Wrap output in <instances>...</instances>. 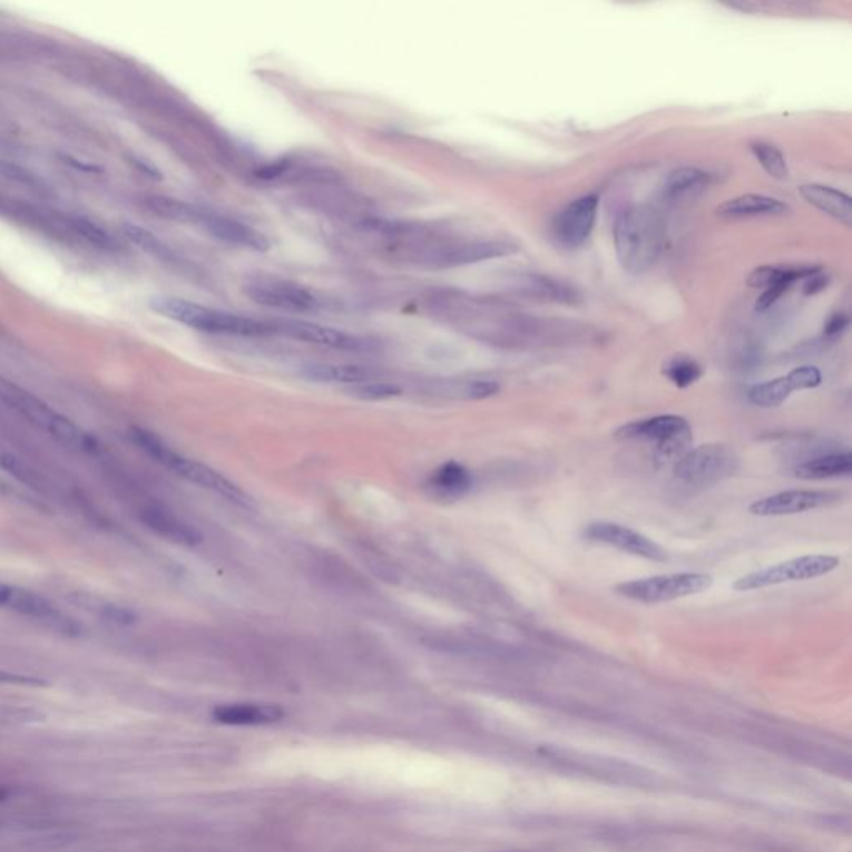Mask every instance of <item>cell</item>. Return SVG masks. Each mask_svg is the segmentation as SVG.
Segmentation results:
<instances>
[{"label": "cell", "instance_id": "obj_1", "mask_svg": "<svg viewBox=\"0 0 852 852\" xmlns=\"http://www.w3.org/2000/svg\"><path fill=\"white\" fill-rule=\"evenodd\" d=\"M613 235L621 267L628 274L643 275L662 258L666 242L665 221L652 205H631L616 218Z\"/></svg>", "mask_w": 852, "mask_h": 852}, {"label": "cell", "instance_id": "obj_2", "mask_svg": "<svg viewBox=\"0 0 852 852\" xmlns=\"http://www.w3.org/2000/svg\"><path fill=\"white\" fill-rule=\"evenodd\" d=\"M151 310L158 315L167 316L182 325L190 326L198 332L214 335L232 336H267L275 335L274 322H262L251 316L237 315L225 310L198 305L177 296H155L150 302Z\"/></svg>", "mask_w": 852, "mask_h": 852}, {"label": "cell", "instance_id": "obj_3", "mask_svg": "<svg viewBox=\"0 0 852 852\" xmlns=\"http://www.w3.org/2000/svg\"><path fill=\"white\" fill-rule=\"evenodd\" d=\"M130 438L148 457L154 458L161 467L168 468V470L174 471L175 474L184 478V480L205 488V490L214 491V493L221 494V497L227 498L228 501L241 505V507H248V503H251L245 491L241 490L237 484L232 483L224 474L218 473L217 470L208 467V464L177 453L160 437L151 433V431L144 430V428H133L130 430Z\"/></svg>", "mask_w": 852, "mask_h": 852}, {"label": "cell", "instance_id": "obj_4", "mask_svg": "<svg viewBox=\"0 0 852 852\" xmlns=\"http://www.w3.org/2000/svg\"><path fill=\"white\" fill-rule=\"evenodd\" d=\"M0 400L13 412L19 413L23 420L32 423L39 430L46 431L50 437L56 438L63 447L70 450L84 451V453H94L97 450L96 438L90 437L87 431L76 425L72 420L56 412L52 407L47 405L42 400L37 399L32 393L23 390L17 383L0 376Z\"/></svg>", "mask_w": 852, "mask_h": 852}, {"label": "cell", "instance_id": "obj_5", "mask_svg": "<svg viewBox=\"0 0 852 852\" xmlns=\"http://www.w3.org/2000/svg\"><path fill=\"white\" fill-rule=\"evenodd\" d=\"M740 458L726 444H702L683 454L675 467V480L693 491L705 490L736 474Z\"/></svg>", "mask_w": 852, "mask_h": 852}, {"label": "cell", "instance_id": "obj_6", "mask_svg": "<svg viewBox=\"0 0 852 852\" xmlns=\"http://www.w3.org/2000/svg\"><path fill=\"white\" fill-rule=\"evenodd\" d=\"M616 438L649 441L659 460L678 461L692 447L693 431L688 420L683 417L659 415L619 428Z\"/></svg>", "mask_w": 852, "mask_h": 852}, {"label": "cell", "instance_id": "obj_7", "mask_svg": "<svg viewBox=\"0 0 852 852\" xmlns=\"http://www.w3.org/2000/svg\"><path fill=\"white\" fill-rule=\"evenodd\" d=\"M713 586V576L706 572H675V575L649 576L619 582L615 591L633 601L656 605L675 601L708 591Z\"/></svg>", "mask_w": 852, "mask_h": 852}, {"label": "cell", "instance_id": "obj_8", "mask_svg": "<svg viewBox=\"0 0 852 852\" xmlns=\"http://www.w3.org/2000/svg\"><path fill=\"white\" fill-rule=\"evenodd\" d=\"M840 558L833 555H807V557L793 558V560L741 576L734 581L733 588L736 591L746 593L784 585V582L807 581V579L830 575L834 569L840 568Z\"/></svg>", "mask_w": 852, "mask_h": 852}, {"label": "cell", "instance_id": "obj_9", "mask_svg": "<svg viewBox=\"0 0 852 852\" xmlns=\"http://www.w3.org/2000/svg\"><path fill=\"white\" fill-rule=\"evenodd\" d=\"M245 295L258 305L286 313H313L322 309L319 295L305 286L278 278H255L244 288Z\"/></svg>", "mask_w": 852, "mask_h": 852}, {"label": "cell", "instance_id": "obj_10", "mask_svg": "<svg viewBox=\"0 0 852 852\" xmlns=\"http://www.w3.org/2000/svg\"><path fill=\"white\" fill-rule=\"evenodd\" d=\"M0 608L26 616V618L36 619L49 628L66 633V635L79 631L76 621L63 615L49 599L29 591V589L7 585L2 581H0Z\"/></svg>", "mask_w": 852, "mask_h": 852}, {"label": "cell", "instance_id": "obj_11", "mask_svg": "<svg viewBox=\"0 0 852 852\" xmlns=\"http://www.w3.org/2000/svg\"><path fill=\"white\" fill-rule=\"evenodd\" d=\"M503 285L511 295L530 302L555 305H578L581 302V293L576 286L538 272H513L503 278Z\"/></svg>", "mask_w": 852, "mask_h": 852}, {"label": "cell", "instance_id": "obj_12", "mask_svg": "<svg viewBox=\"0 0 852 852\" xmlns=\"http://www.w3.org/2000/svg\"><path fill=\"white\" fill-rule=\"evenodd\" d=\"M582 537L593 543L608 545L616 550L625 551L633 557L645 558L649 561H668V554L652 538L625 525L611 521H595L582 530Z\"/></svg>", "mask_w": 852, "mask_h": 852}, {"label": "cell", "instance_id": "obj_13", "mask_svg": "<svg viewBox=\"0 0 852 852\" xmlns=\"http://www.w3.org/2000/svg\"><path fill=\"white\" fill-rule=\"evenodd\" d=\"M274 330L275 335L288 336V339L313 343V345L330 346V349L349 350V352H363L375 346V342L366 336L319 325V323L302 322V320H274Z\"/></svg>", "mask_w": 852, "mask_h": 852}, {"label": "cell", "instance_id": "obj_14", "mask_svg": "<svg viewBox=\"0 0 852 852\" xmlns=\"http://www.w3.org/2000/svg\"><path fill=\"white\" fill-rule=\"evenodd\" d=\"M598 208L599 197L595 194L582 195L569 202L567 207L555 217V241L569 251L582 247L591 237Z\"/></svg>", "mask_w": 852, "mask_h": 852}, {"label": "cell", "instance_id": "obj_15", "mask_svg": "<svg viewBox=\"0 0 852 852\" xmlns=\"http://www.w3.org/2000/svg\"><path fill=\"white\" fill-rule=\"evenodd\" d=\"M821 383H823V373L820 369L811 365L800 366L780 379L751 386L747 399L761 409H777L794 392L817 389Z\"/></svg>", "mask_w": 852, "mask_h": 852}, {"label": "cell", "instance_id": "obj_16", "mask_svg": "<svg viewBox=\"0 0 852 852\" xmlns=\"http://www.w3.org/2000/svg\"><path fill=\"white\" fill-rule=\"evenodd\" d=\"M517 252L518 245L507 238H474V241L454 242L438 248L433 265L463 267V265L508 257Z\"/></svg>", "mask_w": 852, "mask_h": 852}, {"label": "cell", "instance_id": "obj_17", "mask_svg": "<svg viewBox=\"0 0 852 852\" xmlns=\"http://www.w3.org/2000/svg\"><path fill=\"white\" fill-rule=\"evenodd\" d=\"M840 494L823 490H790L773 497L763 498L750 505V513L754 517H786V515L804 513L836 503Z\"/></svg>", "mask_w": 852, "mask_h": 852}, {"label": "cell", "instance_id": "obj_18", "mask_svg": "<svg viewBox=\"0 0 852 852\" xmlns=\"http://www.w3.org/2000/svg\"><path fill=\"white\" fill-rule=\"evenodd\" d=\"M198 224L217 241L224 244L234 245V247L248 248V251L267 252L271 251V241L262 232L255 231L251 225L237 221V218L227 217V215L212 214V212H202Z\"/></svg>", "mask_w": 852, "mask_h": 852}, {"label": "cell", "instance_id": "obj_19", "mask_svg": "<svg viewBox=\"0 0 852 852\" xmlns=\"http://www.w3.org/2000/svg\"><path fill=\"white\" fill-rule=\"evenodd\" d=\"M709 172L696 167L675 168L666 175L662 184V198L665 204L683 205L698 198L711 185Z\"/></svg>", "mask_w": 852, "mask_h": 852}, {"label": "cell", "instance_id": "obj_20", "mask_svg": "<svg viewBox=\"0 0 852 852\" xmlns=\"http://www.w3.org/2000/svg\"><path fill=\"white\" fill-rule=\"evenodd\" d=\"M790 212V205L770 195L746 194L729 198L716 208V215L726 221L743 218L781 217Z\"/></svg>", "mask_w": 852, "mask_h": 852}, {"label": "cell", "instance_id": "obj_21", "mask_svg": "<svg viewBox=\"0 0 852 852\" xmlns=\"http://www.w3.org/2000/svg\"><path fill=\"white\" fill-rule=\"evenodd\" d=\"M140 518H143L147 528L155 531L158 537L172 541V543L182 545V547H197L204 540L197 528L192 527L190 523L182 520V518H178L172 511L165 510V508H145L143 513H140Z\"/></svg>", "mask_w": 852, "mask_h": 852}, {"label": "cell", "instance_id": "obj_22", "mask_svg": "<svg viewBox=\"0 0 852 852\" xmlns=\"http://www.w3.org/2000/svg\"><path fill=\"white\" fill-rule=\"evenodd\" d=\"M801 197L834 221L851 227V197L838 188L823 184H804L800 187Z\"/></svg>", "mask_w": 852, "mask_h": 852}, {"label": "cell", "instance_id": "obj_23", "mask_svg": "<svg viewBox=\"0 0 852 852\" xmlns=\"http://www.w3.org/2000/svg\"><path fill=\"white\" fill-rule=\"evenodd\" d=\"M217 723L231 724V726H255V724H271L284 719L285 711L278 705H242L217 706L212 713Z\"/></svg>", "mask_w": 852, "mask_h": 852}, {"label": "cell", "instance_id": "obj_24", "mask_svg": "<svg viewBox=\"0 0 852 852\" xmlns=\"http://www.w3.org/2000/svg\"><path fill=\"white\" fill-rule=\"evenodd\" d=\"M852 473L851 453H830L813 458L794 468V477L801 480H827V478L850 477Z\"/></svg>", "mask_w": 852, "mask_h": 852}, {"label": "cell", "instance_id": "obj_25", "mask_svg": "<svg viewBox=\"0 0 852 852\" xmlns=\"http://www.w3.org/2000/svg\"><path fill=\"white\" fill-rule=\"evenodd\" d=\"M303 376L313 382L346 383L360 385L370 382L375 376L372 370L360 365H335V363H312L302 370Z\"/></svg>", "mask_w": 852, "mask_h": 852}, {"label": "cell", "instance_id": "obj_26", "mask_svg": "<svg viewBox=\"0 0 852 852\" xmlns=\"http://www.w3.org/2000/svg\"><path fill=\"white\" fill-rule=\"evenodd\" d=\"M820 267H774V265H763L756 271L751 272L747 277V285L751 288L766 290L776 285L793 286L796 282L806 281L811 275L817 274Z\"/></svg>", "mask_w": 852, "mask_h": 852}, {"label": "cell", "instance_id": "obj_27", "mask_svg": "<svg viewBox=\"0 0 852 852\" xmlns=\"http://www.w3.org/2000/svg\"><path fill=\"white\" fill-rule=\"evenodd\" d=\"M430 487L448 497H461L473 488V474L458 461H447L430 477Z\"/></svg>", "mask_w": 852, "mask_h": 852}, {"label": "cell", "instance_id": "obj_28", "mask_svg": "<svg viewBox=\"0 0 852 852\" xmlns=\"http://www.w3.org/2000/svg\"><path fill=\"white\" fill-rule=\"evenodd\" d=\"M148 208L158 217L168 218V221L182 222V224H198L200 222V208L192 207L182 200L168 197H151L147 200Z\"/></svg>", "mask_w": 852, "mask_h": 852}, {"label": "cell", "instance_id": "obj_29", "mask_svg": "<svg viewBox=\"0 0 852 852\" xmlns=\"http://www.w3.org/2000/svg\"><path fill=\"white\" fill-rule=\"evenodd\" d=\"M750 148L754 158L760 161L761 167L766 170L770 177L776 178V180H786L790 177L786 157L776 145L764 143V140H754L750 144Z\"/></svg>", "mask_w": 852, "mask_h": 852}, {"label": "cell", "instance_id": "obj_30", "mask_svg": "<svg viewBox=\"0 0 852 852\" xmlns=\"http://www.w3.org/2000/svg\"><path fill=\"white\" fill-rule=\"evenodd\" d=\"M663 373L668 376L669 382L678 389H688L695 385L703 376V369L695 359L688 355H675L665 363Z\"/></svg>", "mask_w": 852, "mask_h": 852}, {"label": "cell", "instance_id": "obj_31", "mask_svg": "<svg viewBox=\"0 0 852 852\" xmlns=\"http://www.w3.org/2000/svg\"><path fill=\"white\" fill-rule=\"evenodd\" d=\"M77 603H79L82 608L96 613V615L100 616V619H104V621L114 623V625L126 626L133 625V623L136 621V613L124 608V606L114 605V603L100 601V599L96 598H80V596L79 601Z\"/></svg>", "mask_w": 852, "mask_h": 852}, {"label": "cell", "instance_id": "obj_32", "mask_svg": "<svg viewBox=\"0 0 852 852\" xmlns=\"http://www.w3.org/2000/svg\"><path fill=\"white\" fill-rule=\"evenodd\" d=\"M69 224L74 232H77L80 237L86 238L87 242L96 245V247L104 248V251H116L119 247L116 238L109 232L104 231L102 227L94 224L89 218L72 217L69 218Z\"/></svg>", "mask_w": 852, "mask_h": 852}, {"label": "cell", "instance_id": "obj_33", "mask_svg": "<svg viewBox=\"0 0 852 852\" xmlns=\"http://www.w3.org/2000/svg\"><path fill=\"white\" fill-rule=\"evenodd\" d=\"M124 232H126L127 237H129L134 244L139 245V247L143 248V251L148 252V254L155 255V257L161 258V261H174V252H172L160 238L155 237L151 232L145 231V228L139 227V225L130 224H127L126 227H124Z\"/></svg>", "mask_w": 852, "mask_h": 852}, {"label": "cell", "instance_id": "obj_34", "mask_svg": "<svg viewBox=\"0 0 852 852\" xmlns=\"http://www.w3.org/2000/svg\"><path fill=\"white\" fill-rule=\"evenodd\" d=\"M400 393H402V389L399 385L386 382L360 383V385H353V389L350 390V395L360 400H369V402L393 399V396H399Z\"/></svg>", "mask_w": 852, "mask_h": 852}, {"label": "cell", "instance_id": "obj_35", "mask_svg": "<svg viewBox=\"0 0 852 852\" xmlns=\"http://www.w3.org/2000/svg\"><path fill=\"white\" fill-rule=\"evenodd\" d=\"M850 326V316L846 313H833L824 323V336L827 340H836L846 332Z\"/></svg>", "mask_w": 852, "mask_h": 852}, {"label": "cell", "instance_id": "obj_36", "mask_svg": "<svg viewBox=\"0 0 852 852\" xmlns=\"http://www.w3.org/2000/svg\"><path fill=\"white\" fill-rule=\"evenodd\" d=\"M827 284H830V278H827L826 275L821 274L820 271L817 274L811 275V277H807L806 281H804L803 290L806 295H816L821 290L826 288Z\"/></svg>", "mask_w": 852, "mask_h": 852}, {"label": "cell", "instance_id": "obj_37", "mask_svg": "<svg viewBox=\"0 0 852 852\" xmlns=\"http://www.w3.org/2000/svg\"><path fill=\"white\" fill-rule=\"evenodd\" d=\"M0 683H13V685H42L40 679L26 678V676L10 675L0 672Z\"/></svg>", "mask_w": 852, "mask_h": 852}, {"label": "cell", "instance_id": "obj_38", "mask_svg": "<svg viewBox=\"0 0 852 852\" xmlns=\"http://www.w3.org/2000/svg\"><path fill=\"white\" fill-rule=\"evenodd\" d=\"M7 794H9V791H7L6 787L0 786V800L7 797Z\"/></svg>", "mask_w": 852, "mask_h": 852}]
</instances>
